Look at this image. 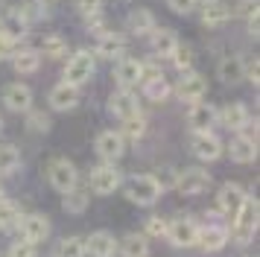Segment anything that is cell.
I'll list each match as a JSON object with an SVG mask.
<instances>
[{
    "label": "cell",
    "instance_id": "18",
    "mask_svg": "<svg viewBox=\"0 0 260 257\" xmlns=\"http://www.w3.org/2000/svg\"><path fill=\"white\" fill-rule=\"evenodd\" d=\"M228 155L234 164H251L257 158V140L254 138H246V135H237L228 146Z\"/></svg>",
    "mask_w": 260,
    "mask_h": 257
},
{
    "label": "cell",
    "instance_id": "29",
    "mask_svg": "<svg viewBox=\"0 0 260 257\" xmlns=\"http://www.w3.org/2000/svg\"><path fill=\"white\" fill-rule=\"evenodd\" d=\"M21 210H18V205L15 202H9V199H3L0 202V231H18V225H21Z\"/></svg>",
    "mask_w": 260,
    "mask_h": 257
},
{
    "label": "cell",
    "instance_id": "21",
    "mask_svg": "<svg viewBox=\"0 0 260 257\" xmlns=\"http://www.w3.org/2000/svg\"><path fill=\"white\" fill-rule=\"evenodd\" d=\"M108 108H111V114L120 117V120H126V117L138 114L141 111V105H138V97L129 91H117L111 93V100H108Z\"/></svg>",
    "mask_w": 260,
    "mask_h": 257
},
{
    "label": "cell",
    "instance_id": "37",
    "mask_svg": "<svg viewBox=\"0 0 260 257\" xmlns=\"http://www.w3.org/2000/svg\"><path fill=\"white\" fill-rule=\"evenodd\" d=\"M38 44H41V50H44V56H61L64 53V38H59V35H44V38H38ZM41 50H36V53H41Z\"/></svg>",
    "mask_w": 260,
    "mask_h": 257
},
{
    "label": "cell",
    "instance_id": "30",
    "mask_svg": "<svg viewBox=\"0 0 260 257\" xmlns=\"http://www.w3.org/2000/svg\"><path fill=\"white\" fill-rule=\"evenodd\" d=\"M129 29L135 35H149L155 29V15L149 9H135L129 12Z\"/></svg>",
    "mask_w": 260,
    "mask_h": 257
},
{
    "label": "cell",
    "instance_id": "32",
    "mask_svg": "<svg viewBox=\"0 0 260 257\" xmlns=\"http://www.w3.org/2000/svg\"><path fill=\"white\" fill-rule=\"evenodd\" d=\"M21 167V152L15 143H0V175H9Z\"/></svg>",
    "mask_w": 260,
    "mask_h": 257
},
{
    "label": "cell",
    "instance_id": "17",
    "mask_svg": "<svg viewBox=\"0 0 260 257\" xmlns=\"http://www.w3.org/2000/svg\"><path fill=\"white\" fill-rule=\"evenodd\" d=\"M50 105L56 108V111H71L79 105V88L76 85H68V82H61L56 85L53 91H50Z\"/></svg>",
    "mask_w": 260,
    "mask_h": 257
},
{
    "label": "cell",
    "instance_id": "11",
    "mask_svg": "<svg viewBox=\"0 0 260 257\" xmlns=\"http://www.w3.org/2000/svg\"><path fill=\"white\" fill-rule=\"evenodd\" d=\"M187 126L199 135V132H211L213 126H216V108H213L211 103H193V108H190L187 114Z\"/></svg>",
    "mask_w": 260,
    "mask_h": 257
},
{
    "label": "cell",
    "instance_id": "45",
    "mask_svg": "<svg viewBox=\"0 0 260 257\" xmlns=\"http://www.w3.org/2000/svg\"><path fill=\"white\" fill-rule=\"evenodd\" d=\"M257 68H260V65H257V58H251V61H246V79H248V82H254V85L260 82Z\"/></svg>",
    "mask_w": 260,
    "mask_h": 257
},
{
    "label": "cell",
    "instance_id": "47",
    "mask_svg": "<svg viewBox=\"0 0 260 257\" xmlns=\"http://www.w3.org/2000/svg\"><path fill=\"white\" fill-rule=\"evenodd\" d=\"M0 132H3V117H0Z\"/></svg>",
    "mask_w": 260,
    "mask_h": 257
},
{
    "label": "cell",
    "instance_id": "25",
    "mask_svg": "<svg viewBox=\"0 0 260 257\" xmlns=\"http://www.w3.org/2000/svg\"><path fill=\"white\" fill-rule=\"evenodd\" d=\"M123 50H126V35L120 33H103L96 41V53L103 58H117L123 56Z\"/></svg>",
    "mask_w": 260,
    "mask_h": 257
},
{
    "label": "cell",
    "instance_id": "41",
    "mask_svg": "<svg viewBox=\"0 0 260 257\" xmlns=\"http://www.w3.org/2000/svg\"><path fill=\"white\" fill-rule=\"evenodd\" d=\"M76 9L82 18H94L103 12V0H76Z\"/></svg>",
    "mask_w": 260,
    "mask_h": 257
},
{
    "label": "cell",
    "instance_id": "4",
    "mask_svg": "<svg viewBox=\"0 0 260 257\" xmlns=\"http://www.w3.org/2000/svg\"><path fill=\"white\" fill-rule=\"evenodd\" d=\"M91 73H94V56L88 50H76L68 58V65H64V82L68 85H76V88L91 79Z\"/></svg>",
    "mask_w": 260,
    "mask_h": 257
},
{
    "label": "cell",
    "instance_id": "14",
    "mask_svg": "<svg viewBox=\"0 0 260 257\" xmlns=\"http://www.w3.org/2000/svg\"><path fill=\"white\" fill-rule=\"evenodd\" d=\"M114 79H117L120 91H132L143 79V61H138V58H123L117 68H114Z\"/></svg>",
    "mask_w": 260,
    "mask_h": 257
},
{
    "label": "cell",
    "instance_id": "31",
    "mask_svg": "<svg viewBox=\"0 0 260 257\" xmlns=\"http://www.w3.org/2000/svg\"><path fill=\"white\" fill-rule=\"evenodd\" d=\"M120 251H123V257H146L149 254V240L143 234H129L120 243Z\"/></svg>",
    "mask_w": 260,
    "mask_h": 257
},
{
    "label": "cell",
    "instance_id": "46",
    "mask_svg": "<svg viewBox=\"0 0 260 257\" xmlns=\"http://www.w3.org/2000/svg\"><path fill=\"white\" fill-rule=\"evenodd\" d=\"M3 199H6V196H3V187H0V202H3Z\"/></svg>",
    "mask_w": 260,
    "mask_h": 257
},
{
    "label": "cell",
    "instance_id": "12",
    "mask_svg": "<svg viewBox=\"0 0 260 257\" xmlns=\"http://www.w3.org/2000/svg\"><path fill=\"white\" fill-rule=\"evenodd\" d=\"M18 231H21V237L29 240V243H44V240H47V234H50V222H47V216L26 213V216H21Z\"/></svg>",
    "mask_w": 260,
    "mask_h": 257
},
{
    "label": "cell",
    "instance_id": "7",
    "mask_svg": "<svg viewBox=\"0 0 260 257\" xmlns=\"http://www.w3.org/2000/svg\"><path fill=\"white\" fill-rule=\"evenodd\" d=\"M167 240L173 245H178V248H190V245H196V240H199V225L193 219H173L167 222Z\"/></svg>",
    "mask_w": 260,
    "mask_h": 257
},
{
    "label": "cell",
    "instance_id": "9",
    "mask_svg": "<svg viewBox=\"0 0 260 257\" xmlns=\"http://www.w3.org/2000/svg\"><path fill=\"white\" fill-rule=\"evenodd\" d=\"M94 149H96V155H100V161L114 164L120 155H123V149H126V140H123L120 132H103V135L94 140Z\"/></svg>",
    "mask_w": 260,
    "mask_h": 257
},
{
    "label": "cell",
    "instance_id": "42",
    "mask_svg": "<svg viewBox=\"0 0 260 257\" xmlns=\"http://www.w3.org/2000/svg\"><path fill=\"white\" fill-rule=\"evenodd\" d=\"M18 50H21V47H18V41H12L9 35L0 33V61H3V58H12Z\"/></svg>",
    "mask_w": 260,
    "mask_h": 257
},
{
    "label": "cell",
    "instance_id": "35",
    "mask_svg": "<svg viewBox=\"0 0 260 257\" xmlns=\"http://www.w3.org/2000/svg\"><path fill=\"white\" fill-rule=\"evenodd\" d=\"M143 132H146V120H143V114L138 111V114H132V117L123 120V132H120V135H123V140H138Z\"/></svg>",
    "mask_w": 260,
    "mask_h": 257
},
{
    "label": "cell",
    "instance_id": "28",
    "mask_svg": "<svg viewBox=\"0 0 260 257\" xmlns=\"http://www.w3.org/2000/svg\"><path fill=\"white\" fill-rule=\"evenodd\" d=\"M143 93H146L152 103H164V100H167L173 91H170V82H167L161 73H152L149 79L143 82Z\"/></svg>",
    "mask_w": 260,
    "mask_h": 257
},
{
    "label": "cell",
    "instance_id": "19",
    "mask_svg": "<svg viewBox=\"0 0 260 257\" xmlns=\"http://www.w3.org/2000/svg\"><path fill=\"white\" fill-rule=\"evenodd\" d=\"M228 228L225 225H205V228H199V240H196V245H202L205 251H219L225 243H228Z\"/></svg>",
    "mask_w": 260,
    "mask_h": 257
},
{
    "label": "cell",
    "instance_id": "40",
    "mask_svg": "<svg viewBox=\"0 0 260 257\" xmlns=\"http://www.w3.org/2000/svg\"><path fill=\"white\" fill-rule=\"evenodd\" d=\"M26 126L32 128V132H47V128H50V117L44 114V111H32V108H29Z\"/></svg>",
    "mask_w": 260,
    "mask_h": 257
},
{
    "label": "cell",
    "instance_id": "10",
    "mask_svg": "<svg viewBox=\"0 0 260 257\" xmlns=\"http://www.w3.org/2000/svg\"><path fill=\"white\" fill-rule=\"evenodd\" d=\"M3 103H6L9 111L24 114V111L32 108V91H29L26 85H21V82H12V85H6V88H3Z\"/></svg>",
    "mask_w": 260,
    "mask_h": 257
},
{
    "label": "cell",
    "instance_id": "22",
    "mask_svg": "<svg viewBox=\"0 0 260 257\" xmlns=\"http://www.w3.org/2000/svg\"><path fill=\"white\" fill-rule=\"evenodd\" d=\"M0 33L9 35L12 41H18L21 44V38H26V33H29V23L24 21V15H21V9H12L3 15V21H0Z\"/></svg>",
    "mask_w": 260,
    "mask_h": 257
},
{
    "label": "cell",
    "instance_id": "43",
    "mask_svg": "<svg viewBox=\"0 0 260 257\" xmlns=\"http://www.w3.org/2000/svg\"><path fill=\"white\" fill-rule=\"evenodd\" d=\"M167 6L176 12V15H190V12L199 6V0H167Z\"/></svg>",
    "mask_w": 260,
    "mask_h": 257
},
{
    "label": "cell",
    "instance_id": "34",
    "mask_svg": "<svg viewBox=\"0 0 260 257\" xmlns=\"http://www.w3.org/2000/svg\"><path fill=\"white\" fill-rule=\"evenodd\" d=\"M167 58H173V65H176V68L184 73V70H193L196 53H193V47H190V44H181V41H178V44L173 47V53H170Z\"/></svg>",
    "mask_w": 260,
    "mask_h": 257
},
{
    "label": "cell",
    "instance_id": "26",
    "mask_svg": "<svg viewBox=\"0 0 260 257\" xmlns=\"http://www.w3.org/2000/svg\"><path fill=\"white\" fill-rule=\"evenodd\" d=\"M61 208L68 210V213H82V210H88V202H91V193L85 190V187H71L68 193H61Z\"/></svg>",
    "mask_w": 260,
    "mask_h": 257
},
{
    "label": "cell",
    "instance_id": "39",
    "mask_svg": "<svg viewBox=\"0 0 260 257\" xmlns=\"http://www.w3.org/2000/svg\"><path fill=\"white\" fill-rule=\"evenodd\" d=\"M234 15H237V18H243V21H251V18H257V15H260L257 0H237Z\"/></svg>",
    "mask_w": 260,
    "mask_h": 257
},
{
    "label": "cell",
    "instance_id": "3",
    "mask_svg": "<svg viewBox=\"0 0 260 257\" xmlns=\"http://www.w3.org/2000/svg\"><path fill=\"white\" fill-rule=\"evenodd\" d=\"M47 181L53 190H59V193H68L71 187L79 184V173H76V164L68 161V158H56V161H50L47 167Z\"/></svg>",
    "mask_w": 260,
    "mask_h": 257
},
{
    "label": "cell",
    "instance_id": "5",
    "mask_svg": "<svg viewBox=\"0 0 260 257\" xmlns=\"http://www.w3.org/2000/svg\"><path fill=\"white\" fill-rule=\"evenodd\" d=\"M176 93L181 103H199L202 97L208 93V82H205V76L202 73H196V70H184L181 73V79H178L176 85Z\"/></svg>",
    "mask_w": 260,
    "mask_h": 257
},
{
    "label": "cell",
    "instance_id": "44",
    "mask_svg": "<svg viewBox=\"0 0 260 257\" xmlns=\"http://www.w3.org/2000/svg\"><path fill=\"white\" fill-rule=\"evenodd\" d=\"M146 234L149 237H167V222L161 216H149L146 219Z\"/></svg>",
    "mask_w": 260,
    "mask_h": 257
},
{
    "label": "cell",
    "instance_id": "48",
    "mask_svg": "<svg viewBox=\"0 0 260 257\" xmlns=\"http://www.w3.org/2000/svg\"><path fill=\"white\" fill-rule=\"evenodd\" d=\"M0 257H6V254H0Z\"/></svg>",
    "mask_w": 260,
    "mask_h": 257
},
{
    "label": "cell",
    "instance_id": "27",
    "mask_svg": "<svg viewBox=\"0 0 260 257\" xmlns=\"http://www.w3.org/2000/svg\"><path fill=\"white\" fill-rule=\"evenodd\" d=\"M149 38H152V50L161 53V58H167L173 53V47L178 44V35L173 33V29H158V26H155L152 33H149Z\"/></svg>",
    "mask_w": 260,
    "mask_h": 257
},
{
    "label": "cell",
    "instance_id": "38",
    "mask_svg": "<svg viewBox=\"0 0 260 257\" xmlns=\"http://www.w3.org/2000/svg\"><path fill=\"white\" fill-rule=\"evenodd\" d=\"M38 254V243H29V240H15L12 248H9V254L6 257H36Z\"/></svg>",
    "mask_w": 260,
    "mask_h": 257
},
{
    "label": "cell",
    "instance_id": "23",
    "mask_svg": "<svg viewBox=\"0 0 260 257\" xmlns=\"http://www.w3.org/2000/svg\"><path fill=\"white\" fill-rule=\"evenodd\" d=\"M216 70H219V79L225 85H240V82L246 79V61L240 56H225Z\"/></svg>",
    "mask_w": 260,
    "mask_h": 257
},
{
    "label": "cell",
    "instance_id": "8",
    "mask_svg": "<svg viewBox=\"0 0 260 257\" xmlns=\"http://www.w3.org/2000/svg\"><path fill=\"white\" fill-rule=\"evenodd\" d=\"M208 181H211V175H208V170H202V167H190V170H184V173L176 175V190L181 193V196H199L202 190L208 187Z\"/></svg>",
    "mask_w": 260,
    "mask_h": 257
},
{
    "label": "cell",
    "instance_id": "33",
    "mask_svg": "<svg viewBox=\"0 0 260 257\" xmlns=\"http://www.w3.org/2000/svg\"><path fill=\"white\" fill-rule=\"evenodd\" d=\"M12 65L18 73H36L38 65H41V53H36V50H18L12 56Z\"/></svg>",
    "mask_w": 260,
    "mask_h": 257
},
{
    "label": "cell",
    "instance_id": "13",
    "mask_svg": "<svg viewBox=\"0 0 260 257\" xmlns=\"http://www.w3.org/2000/svg\"><path fill=\"white\" fill-rule=\"evenodd\" d=\"M193 155H196L199 161L211 164L222 155V143H219V138H216L213 132H199V135L193 138Z\"/></svg>",
    "mask_w": 260,
    "mask_h": 257
},
{
    "label": "cell",
    "instance_id": "36",
    "mask_svg": "<svg viewBox=\"0 0 260 257\" xmlns=\"http://www.w3.org/2000/svg\"><path fill=\"white\" fill-rule=\"evenodd\" d=\"M56 257H85V240L82 237H64L56 248Z\"/></svg>",
    "mask_w": 260,
    "mask_h": 257
},
{
    "label": "cell",
    "instance_id": "16",
    "mask_svg": "<svg viewBox=\"0 0 260 257\" xmlns=\"http://www.w3.org/2000/svg\"><path fill=\"white\" fill-rule=\"evenodd\" d=\"M216 123H222V126L231 128V132H240V128H246V123H248V108L243 103L225 105L222 111H216Z\"/></svg>",
    "mask_w": 260,
    "mask_h": 257
},
{
    "label": "cell",
    "instance_id": "20",
    "mask_svg": "<svg viewBox=\"0 0 260 257\" xmlns=\"http://www.w3.org/2000/svg\"><path fill=\"white\" fill-rule=\"evenodd\" d=\"M114 248H117V243L108 231H96L85 240V254L91 257H114Z\"/></svg>",
    "mask_w": 260,
    "mask_h": 257
},
{
    "label": "cell",
    "instance_id": "24",
    "mask_svg": "<svg viewBox=\"0 0 260 257\" xmlns=\"http://www.w3.org/2000/svg\"><path fill=\"white\" fill-rule=\"evenodd\" d=\"M199 18H202L205 26H222V23L231 18V9L225 6L222 0H205V3H202Z\"/></svg>",
    "mask_w": 260,
    "mask_h": 257
},
{
    "label": "cell",
    "instance_id": "2",
    "mask_svg": "<svg viewBox=\"0 0 260 257\" xmlns=\"http://www.w3.org/2000/svg\"><path fill=\"white\" fill-rule=\"evenodd\" d=\"M123 190H126V196H129L135 205H155V202H158V196L164 193V190H161V184L155 181V175H149V173L132 175Z\"/></svg>",
    "mask_w": 260,
    "mask_h": 257
},
{
    "label": "cell",
    "instance_id": "49",
    "mask_svg": "<svg viewBox=\"0 0 260 257\" xmlns=\"http://www.w3.org/2000/svg\"><path fill=\"white\" fill-rule=\"evenodd\" d=\"M202 3H205V0H202Z\"/></svg>",
    "mask_w": 260,
    "mask_h": 257
},
{
    "label": "cell",
    "instance_id": "1",
    "mask_svg": "<svg viewBox=\"0 0 260 257\" xmlns=\"http://www.w3.org/2000/svg\"><path fill=\"white\" fill-rule=\"evenodd\" d=\"M231 222H234V225H231L228 234H234L237 243L240 245L251 243V237H254V231H257V199H246L243 208L231 216Z\"/></svg>",
    "mask_w": 260,
    "mask_h": 257
},
{
    "label": "cell",
    "instance_id": "15",
    "mask_svg": "<svg viewBox=\"0 0 260 257\" xmlns=\"http://www.w3.org/2000/svg\"><path fill=\"white\" fill-rule=\"evenodd\" d=\"M246 190L240 184H225L219 190V199H216V205H219V213L222 216H234L237 210L243 208V202H246Z\"/></svg>",
    "mask_w": 260,
    "mask_h": 257
},
{
    "label": "cell",
    "instance_id": "6",
    "mask_svg": "<svg viewBox=\"0 0 260 257\" xmlns=\"http://www.w3.org/2000/svg\"><path fill=\"white\" fill-rule=\"evenodd\" d=\"M88 184H91V190H94L96 196H108V193H114V190L123 184V175H120L117 167L103 164V167H96L94 173H91Z\"/></svg>",
    "mask_w": 260,
    "mask_h": 257
}]
</instances>
